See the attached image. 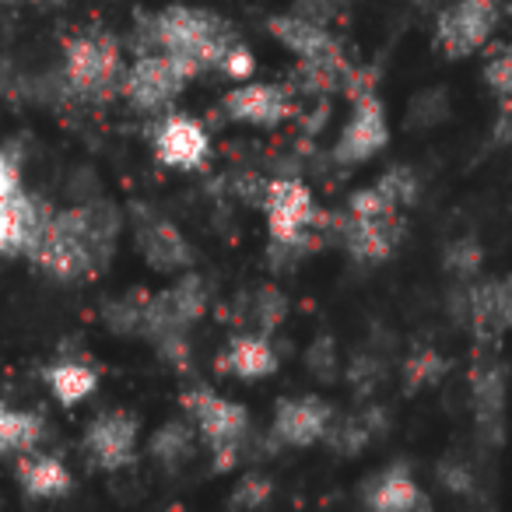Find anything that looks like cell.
Instances as JSON below:
<instances>
[{
    "label": "cell",
    "mask_w": 512,
    "mask_h": 512,
    "mask_svg": "<svg viewBox=\"0 0 512 512\" xmlns=\"http://www.w3.org/2000/svg\"><path fill=\"white\" fill-rule=\"evenodd\" d=\"M120 218L109 204H78L50 214L43 232L29 246L32 264L57 281H78L106 267L113 256Z\"/></svg>",
    "instance_id": "cell-1"
},
{
    "label": "cell",
    "mask_w": 512,
    "mask_h": 512,
    "mask_svg": "<svg viewBox=\"0 0 512 512\" xmlns=\"http://www.w3.org/2000/svg\"><path fill=\"white\" fill-rule=\"evenodd\" d=\"M225 113L253 127H278L292 116V92L281 85H242L225 95Z\"/></svg>",
    "instance_id": "cell-14"
},
{
    "label": "cell",
    "mask_w": 512,
    "mask_h": 512,
    "mask_svg": "<svg viewBox=\"0 0 512 512\" xmlns=\"http://www.w3.org/2000/svg\"><path fill=\"white\" fill-rule=\"evenodd\" d=\"M190 453H193V432L186 425H165V428H158L155 439H151V456L169 463V467L190 460Z\"/></svg>",
    "instance_id": "cell-24"
},
{
    "label": "cell",
    "mask_w": 512,
    "mask_h": 512,
    "mask_svg": "<svg viewBox=\"0 0 512 512\" xmlns=\"http://www.w3.org/2000/svg\"><path fill=\"white\" fill-rule=\"evenodd\" d=\"M271 36L278 39L285 50H292L309 71V81L320 88H330L344 71V50L320 22H309L302 15H281L267 22Z\"/></svg>",
    "instance_id": "cell-6"
},
{
    "label": "cell",
    "mask_w": 512,
    "mask_h": 512,
    "mask_svg": "<svg viewBox=\"0 0 512 512\" xmlns=\"http://www.w3.org/2000/svg\"><path fill=\"white\" fill-rule=\"evenodd\" d=\"M484 81H488L498 95L509 99L512 95V46H498V50L491 53V60L484 64Z\"/></svg>",
    "instance_id": "cell-26"
},
{
    "label": "cell",
    "mask_w": 512,
    "mask_h": 512,
    "mask_svg": "<svg viewBox=\"0 0 512 512\" xmlns=\"http://www.w3.org/2000/svg\"><path fill=\"white\" fill-rule=\"evenodd\" d=\"M221 365L239 379H267L278 369V351L267 341V334H246L228 344Z\"/></svg>",
    "instance_id": "cell-19"
},
{
    "label": "cell",
    "mask_w": 512,
    "mask_h": 512,
    "mask_svg": "<svg viewBox=\"0 0 512 512\" xmlns=\"http://www.w3.org/2000/svg\"><path fill=\"white\" fill-rule=\"evenodd\" d=\"M186 411H190L193 425H197L200 439L204 446L214 453V467L225 470L235 463L239 456V446L249 432V418H246V407L232 404V400L218 397L214 390L207 386H197L183 397Z\"/></svg>",
    "instance_id": "cell-5"
},
{
    "label": "cell",
    "mask_w": 512,
    "mask_h": 512,
    "mask_svg": "<svg viewBox=\"0 0 512 512\" xmlns=\"http://www.w3.org/2000/svg\"><path fill=\"white\" fill-rule=\"evenodd\" d=\"M46 379H50V390L53 397L60 400V404H81L85 397H92L95 386H99V376H95L88 365H78V362H60L53 365L50 372H46Z\"/></svg>",
    "instance_id": "cell-23"
},
{
    "label": "cell",
    "mask_w": 512,
    "mask_h": 512,
    "mask_svg": "<svg viewBox=\"0 0 512 512\" xmlns=\"http://www.w3.org/2000/svg\"><path fill=\"white\" fill-rule=\"evenodd\" d=\"M467 316L474 320L477 334H502V330H512V278L477 285L474 292H470Z\"/></svg>",
    "instance_id": "cell-18"
},
{
    "label": "cell",
    "mask_w": 512,
    "mask_h": 512,
    "mask_svg": "<svg viewBox=\"0 0 512 512\" xmlns=\"http://www.w3.org/2000/svg\"><path fill=\"white\" fill-rule=\"evenodd\" d=\"M498 25V0H456L439 15L435 43L446 57H470Z\"/></svg>",
    "instance_id": "cell-7"
},
{
    "label": "cell",
    "mask_w": 512,
    "mask_h": 512,
    "mask_svg": "<svg viewBox=\"0 0 512 512\" xmlns=\"http://www.w3.org/2000/svg\"><path fill=\"white\" fill-rule=\"evenodd\" d=\"M372 488H365V505L379 512H407V509H425L428 498L421 495L418 481L407 474L404 467H390L369 481Z\"/></svg>",
    "instance_id": "cell-17"
},
{
    "label": "cell",
    "mask_w": 512,
    "mask_h": 512,
    "mask_svg": "<svg viewBox=\"0 0 512 512\" xmlns=\"http://www.w3.org/2000/svg\"><path fill=\"white\" fill-rule=\"evenodd\" d=\"M46 221L50 211L32 193L18 190L15 197H0V253H29Z\"/></svg>",
    "instance_id": "cell-15"
},
{
    "label": "cell",
    "mask_w": 512,
    "mask_h": 512,
    "mask_svg": "<svg viewBox=\"0 0 512 512\" xmlns=\"http://www.w3.org/2000/svg\"><path fill=\"white\" fill-rule=\"evenodd\" d=\"M316 221L313 193L299 183V179H278L267 190V228H271V242L281 249H295L306 242L309 228Z\"/></svg>",
    "instance_id": "cell-9"
},
{
    "label": "cell",
    "mask_w": 512,
    "mask_h": 512,
    "mask_svg": "<svg viewBox=\"0 0 512 512\" xmlns=\"http://www.w3.org/2000/svg\"><path fill=\"white\" fill-rule=\"evenodd\" d=\"M285 313H288V302H285V295L278 292V288H264V292L256 295V306H253V316H256V323L264 330H274L281 320H285Z\"/></svg>",
    "instance_id": "cell-27"
},
{
    "label": "cell",
    "mask_w": 512,
    "mask_h": 512,
    "mask_svg": "<svg viewBox=\"0 0 512 512\" xmlns=\"http://www.w3.org/2000/svg\"><path fill=\"white\" fill-rule=\"evenodd\" d=\"M137 246H141L148 267H155V271H162V274L183 271L193 256L190 242L183 239V232H179L172 221H148V225H141Z\"/></svg>",
    "instance_id": "cell-16"
},
{
    "label": "cell",
    "mask_w": 512,
    "mask_h": 512,
    "mask_svg": "<svg viewBox=\"0 0 512 512\" xmlns=\"http://www.w3.org/2000/svg\"><path fill=\"white\" fill-rule=\"evenodd\" d=\"M442 369H446V365H442L439 358H435L432 351H428V355L414 358V362L407 365V379H411V386L432 383V379H439V376H442Z\"/></svg>",
    "instance_id": "cell-29"
},
{
    "label": "cell",
    "mask_w": 512,
    "mask_h": 512,
    "mask_svg": "<svg viewBox=\"0 0 512 512\" xmlns=\"http://www.w3.org/2000/svg\"><path fill=\"white\" fill-rule=\"evenodd\" d=\"M18 481H22L25 495H32V498H60L71 491V470H67L57 456L22 453Z\"/></svg>",
    "instance_id": "cell-20"
},
{
    "label": "cell",
    "mask_w": 512,
    "mask_h": 512,
    "mask_svg": "<svg viewBox=\"0 0 512 512\" xmlns=\"http://www.w3.org/2000/svg\"><path fill=\"white\" fill-rule=\"evenodd\" d=\"M477 260H481V249H477L474 239H460L453 249H449V264H453L456 271H463V274L474 271Z\"/></svg>",
    "instance_id": "cell-30"
},
{
    "label": "cell",
    "mask_w": 512,
    "mask_h": 512,
    "mask_svg": "<svg viewBox=\"0 0 512 512\" xmlns=\"http://www.w3.org/2000/svg\"><path fill=\"white\" fill-rule=\"evenodd\" d=\"M43 439V418L0 404V453H32Z\"/></svg>",
    "instance_id": "cell-21"
},
{
    "label": "cell",
    "mask_w": 512,
    "mask_h": 512,
    "mask_svg": "<svg viewBox=\"0 0 512 512\" xmlns=\"http://www.w3.org/2000/svg\"><path fill=\"white\" fill-rule=\"evenodd\" d=\"M376 186L400 207H411L414 197H418V179L411 176V169H390Z\"/></svg>",
    "instance_id": "cell-25"
},
{
    "label": "cell",
    "mask_w": 512,
    "mask_h": 512,
    "mask_svg": "<svg viewBox=\"0 0 512 512\" xmlns=\"http://www.w3.org/2000/svg\"><path fill=\"white\" fill-rule=\"evenodd\" d=\"M344 249L362 264H379L400 246L404 218L400 211H348L341 225Z\"/></svg>",
    "instance_id": "cell-10"
},
{
    "label": "cell",
    "mask_w": 512,
    "mask_h": 512,
    "mask_svg": "<svg viewBox=\"0 0 512 512\" xmlns=\"http://www.w3.org/2000/svg\"><path fill=\"white\" fill-rule=\"evenodd\" d=\"M197 74H200L197 67L172 57V53L148 50L123 71L120 95L137 113H158V109L169 106Z\"/></svg>",
    "instance_id": "cell-4"
},
{
    "label": "cell",
    "mask_w": 512,
    "mask_h": 512,
    "mask_svg": "<svg viewBox=\"0 0 512 512\" xmlns=\"http://www.w3.org/2000/svg\"><path fill=\"white\" fill-rule=\"evenodd\" d=\"M418 4H432V0H418Z\"/></svg>",
    "instance_id": "cell-32"
},
{
    "label": "cell",
    "mask_w": 512,
    "mask_h": 512,
    "mask_svg": "<svg viewBox=\"0 0 512 512\" xmlns=\"http://www.w3.org/2000/svg\"><path fill=\"white\" fill-rule=\"evenodd\" d=\"M267 498H271V484H267L264 477H246V481L239 484V491H235L232 505H242V509H256V505H264Z\"/></svg>",
    "instance_id": "cell-28"
},
{
    "label": "cell",
    "mask_w": 512,
    "mask_h": 512,
    "mask_svg": "<svg viewBox=\"0 0 512 512\" xmlns=\"http://www.w3.org/2000/svg\"><path fill=\"white\" fill-rule=\"evenodd\" d=\"M474 400H477V421L484 425V432L491 439H498L502 428V411H505V379L498 369H477L474 376Z\"/></svg>",
    "instance_id": "cell-22"
},
{
    "label": "cell",
    "mask_w": 512,
    "mask_h": 512,
    "mask_svg": "<svg viewBox=\"0 0 512 512\" xmlns=\"http://www.w3.org/2000/svg\"><path fill=\"white\" fill-rule=\"evenodd\" d=\"M85 449L102 470H120L137 453V421L127 411H106L88 425Z\"/></svg>",
    "instance_id": "cell-12"
},
{
    "label": "cell",
    "mask_w": 512,
    "mask_h": 512,
    "mask_svg": "<svg viewBox=\"0 0 512 512\" xmlns=\"http://www.w3.org/2000/svg\"><path fill=\"white\" fill-rule=\"evenodd\" d=\"M64 81L78 99L106 102L123 85L120 46L106 32H81L64 50Z\"/></svg>",
    "instance_id": "cell-3"
},
{
    "label": "cell",
    "mask_w": 512,
    "mask_h": 512,
    "mask_svg": "<svg viewBox=\"0 0 512 512\" xmlns=\"http://www.w3.org/2000/svg\"><path fill=\"white\" fill-rule=\"evenodd\" d=\"M221 71H225L228 78H246V74L253 71V57H249L246 46H235V50L228 53L225 64H221Z\"/></svg>",
    "instance_id": "cell-31"
},
{
    "label": "cell",
    "mask_w": 512,
    "mask_h": 512,
    "mask_svg": "<svg viewBox=\"0 0 512 512\" xmlns=\"http://www.w3.org/2000/svg\"><path fill=\"white\" fill-rule=\"evenodd\" d=\"M211 155L207 130L190 116H165L155 130V158L169 169H200Z\"/></svg>",
    "instance_id": "cell-13"
},
{
    "label": "cell",
    "mask_w": 512,
    "mask_h": 512,
    "mask_svg": "<svg viewBox=\"0 0 512 512\" xmlns=\"http://www.w3.org/2000/svg\"><path fill=\"white\" fill-rule=\"evenodd\" d=\"M386 141H390V123H386L383 102H379L376 92L362 88L355 95V106H351L341 137H337L334 158L341 165H362L369 158H376L386 148Z\"/></svg>",
    "instance_id": "cell-8"
},
{
    "label": "cell",
    "mask_w": 512,
    "mask_h": 512,
    "mask_svg": "<svg viewBox=\"0 0 512 512\" xmlns=\"http://www.w3.org/2000/svg\"><path fill=\"white\" fill-rule=\"evenodd\" d=\"M330 425H334V407L320 397L281 400L278 411H274V439L295 449H306L313 442L327 439Z\"/></svg>",
    "instance_id": "cell-11"
},
{
    "label": "cell",
    "mask_w": 512,
    "mask_h": 512,
    "mask_svg": "<svg viewBox=\"0 0 512 512\" xmlns=\"http://www.w3.org/2000/svg\"><path fill=\"white\" fill-rule=\"evenodd\" d=\"M235 46H239L235 29L211 11L176 4V8H165L162 15L148 22V50L172 53V57L193 64L197 71L221 67Z\"/></svg>",
    "instance_id": "cell-2"
}]
</instances>
